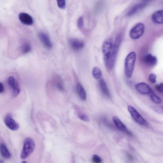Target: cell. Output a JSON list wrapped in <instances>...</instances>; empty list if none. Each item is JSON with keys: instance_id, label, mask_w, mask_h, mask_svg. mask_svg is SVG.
<instances>
[{"instance_id": "cell-1", "label": "cell", "mask_w": 163, "mask_h": 163, "mask_svg": "<svg viewBox=\"0 0 163 163\" xmlns=\"http://www.w3.org/2000/svg\"><path fill=\"white\" fill-rule=\"evenodd\" d=\"M122 39V35L121 34L118 35L116 37L108 61L105 63L106 68L108 70H111L114 66L116 56Z\"/></svg>"}, {"instance_id": "cell-2", "label": "cell", "mask_w": 163, "mask_h": 163, "mask_svg": "<svg viewBox=\"0 0 163 163\" xmlns=\"http://www.w3.org/2000/svg\"><path fill=\"white\" fill-rule=\"evenodd\" d=\"M136 59V54L134 52L130 53L125 59V73L128 78L132 76Z\"/></svg>"}, {"instance_id": "cell-3", "label": "cell", "mask_w": 163, "mask_h": 163, "mask_svg": "<svg viewBox=\"0 0 163 163\" xmlns=\"http://www.w3.org/2000/svg\"><path fill=\"white\" fill-rule=\"evenodd\" d=\"M35 148L34 141L30 138H26L24 142L21 152V158L25 159L33 152Z\"/></svg>"}, {"instance_id": "cell-4", "label": "cell", "mask_w": 163, "mask_h": 163, "mask_svg": "<svg viewBox=\"0 0 163 163\" xmlns=\"http://www.w3.org/2000/svg\"><path fill=\"white\" fill-rule=\"evenodd\" d=\"M128 109L132 118L135 122L142 126H148V124L146 120L133 107L129 105L128 106Z\"/></svg>"}, {"instance_id": "cell-5", "label": "cell", "mask_w": 163, "mask_h": 163, "mask_svg": "<svg viewBox=\"0 0 163 163\" xmlns=\"http://www.w3.org/2000/svg\"><path fill=\"white\" fill-rule=\"evenodd\" d=\"M113 45V39L111 38L106 40L103 44L102 50L105 63L109 58Z\"/></svg>"}, {"instance_id": "cell-6", "label": "cell", "mask_w": 163, "mask_h": 163, "mask_svg": "<svg viewBox=\"0 0 163 163\" xmlns=\"http://www.w3.org/2000/svg\"><path fill=\"white\" fill-rule=\"evenodd\" d=\"M145 27L142 23H139L134 26L130 32L129 35L133 39H137L139 38L143 34Z\"/></svg>"}, {"instance_id": "cell-7", "label": "cell", "mask_w": 163, "mask_h": 163, "mask_svg": "<svg viewBox=\"0 0 163 163\" xmlns=\"http://www.w3.org/2000/svg\"><path fill=\"white\" fill-rule=\"evenodd\" d=\"M7 83L11 91L12 96L14 97L18 96L20 94V88L17 81L13 77L11 76L8 79Z\"/></svg>"}, {"instance_id": "cell-8", "label": "cell", "mask_w": 163, "mask_h": 163, "mask_svg": "<svg viewBox=\"0 0 163 163\" xmlns=\"http://www.w3.org/2000/svg\"><path fill=\"white\" fill-rule=\"evenodd\" d=\"M4 122L7 127L13 131H16L19 128V125L12 117L11 114H8L4 117Z\"/></svg>"}, {"instance_id": "cell-9", "label": "cell", "mask_w": 163, "mask_h": 163, "mask_svg": "<svg viewBox=\"0 0 163 163\" xmlns=\"http://www.w3.org/2000/svg\"><path fill=\"white\" fill-rule=\"evenodd\" d=\"M135 88L139 94L142 95L150 94L154 92L151 87L145 83H140L135 86Z\"/></svg>"}, {"instance_id": "cell-10", "label": "cell", "mask_w": 163, "mask_h": 163, "mask_svg": "<svg viewBox=\"0 0 163 163\" xmlns=\"http://www.w3.org/2000/svg\"><path fill=\"white\" fill-rule=\"evenodd\" d=\"M113 119L116 127L118 129L129 135V136H132L133 134L132 133L129 131L125 124L118 118L116 117V116H114L113 117Z\"/></svg>"}, {"instance_id": "cell-11", "label": "cell", "mask_w": 163, "mask_h": 163, "mask_svg": "<svg viewBox=\"0 0 163 163\" xmlns=\"http://www.w3.org/2000/svg\"><path fill=\"white\" fill-rule=\"evenodd\" d=\"M69 44L74 52H78L81 50L84 46L83 41L77 39H72L69 40Z\"/></svg>"}, {"instance_id": "cell-12", "label": "cell", "mask_w": 163, "mask_h": 163, "mask_svg": "<svg viewBox=\"0 0 163 163\" xmlns=\"http://www.w3.org/2000/svg\"><path fill=\"white\" fill-rule=\"evenodd\" d=\"M21 22L24 25L30 26L33 24L34 21L32 16L26 13H21L18 15Z\"/></svg>"}, {"instance_id": "cell-13", "label": "cell", "mask_w": 163, "mask_h": 163, "mask_svg": "<svg viewBox=\"0 0 163 163\" xmlns=\"http://www.w3.org/2000/svg\"><path fill=\"white\" fill-rule=\"evenodd\" d=\"M39 38L46 48L50 49L52 47V44L48 36L44 32H41L38 34Z\"/></svg>"}, {"instance_id": "cell-14", "label": "cell", "mask_w": 163, "mask_h": 163, "mask_svg": "<svg viewBox=\"0 0 163 163\" xmlns=\"http://www.w3.org/2000/svg\"><path fill=\"white\" fill-rule=\"evenodd\" d=\"M153 21L157 24H163V10L157 11L152 15Z\"/></svg>"}, {"instance_id": "cell-15", "label": "cell", "mask_w": 163, "mask_h": 163, "mask_svg": "<svg viewBox=\"0 0 163 163\" xmlns=\"http://www.w3.org/2000/svg\"><path fill=\"white\" fill-rule=\"evenodd\" d=\"M144 61L148 66H153L156 64L157 60L155 57L150 54H148L144 58Z\"/></svg>"}, {"instance_id": "cell-16", "label": "cell", "mask_w": 163, "mask_h": 163, "mask_svg": "<svg viewBox=\"0 0 163 163\" xmlns=\"http://www.w3.org/2000/svg\"><path fill=\"white\" fill-rule=\"evenodd\" d=\"M77 91L78 94L83 100H86L87 98V96L84 88L81 83H78L77 86Z\"/></svg>"}, {"instance_id": "cell-17", "label": "cell", "mask_w": 163, "mask_h": 163, "mask_svg": "<svg viewBox=\"0 0 163 163\" xmlns=\"http://www.w3.org/2000/svg\"><path fill=\"white\" fill-rule=\"evenodd\" d=\"M99 85L100 89L103 94L106 97H109L110 96V92L105 81L101 79L99 81Z\"/></svg>"}, {"instance_id": "cell-18", "label": "cell", "mask_w": 163, "mask_h": 163, "mask_svg": "<svg viewBox=\"0 0 163 163\" xmlns=\"http://www.w3.org/2000/svg\"><path fill=\"white\" fill-rule=\"evenodd\" d=\"M0 151L1 155L4 158L7 159H10L11 158L10 153L5 144H1L0 146Z\"/></svg>"}, {"instance_id": "cell-19", "label": "cell", "mask_w": 163, "mask_h": 163, "mask_svg": "<svg viewBox=\"0 0 163 163\" xmlns=\"http://www.w3.org/2000/svg\"><path fill=\"white\" fill-rule=\"evenodd\" d=\"M146 4V3H143L138 4L134 6L131 9L127 14V16H131L136 13L139 9H140Z\"/></svg>"}, {"instance_id": "cell-20", "label": "cell", "mask_w": 163, "mask_h": 163, "mask_svg": "<svg viewBox=\"0 0 163 163\" xmlns=\"http://www.w3.org/2000/svg\"><path fill=\"white\" fill-rule=\"evenodd\" d=\"M31 49V46L30 44L25 42L23 43L21 46V52L23 54H26L30 52Z\"/></svg>"}, {"instance_id": "cell-21", "label": "cell", "mask_w": 163, "mask_h": 163, "mask_svg": "<svg viewBox=\"0 0 163 163\" xmlns=\"http://www.w3.org/2000/svg\"><path fill=\"white\" fill-rule=\"evenodd\" d=\"M92 74L93 76L96 79L100 78L102 76V73L101 69L99 67H95L93 69Z\"/></svg>"}, {"instance_id": "cell-22", "label": "cell", "mask_w": 163, "mask_h": 163, "mask_svg": "<svg viewBox=\"0 0 163 163\" xmlns=\"http://www.w3.org/2000/svg\"><path fill=\"white\" fill-rule=\"evenodd\" d=\"M151 99L154 103L160 104L161 103L162 100L160 97L155 94L154 92L150 94Z\"/></svg>"}, {"instance_id": "cell-23", "label": "cell", "mask_w": 163, "mask_h": 163, "mask_svg": "<svg viewBox=\"0 0 163 163\" xmlns=\"http://www.w3.org/2000/svg\"><path fill=\"white\" fill-rule=\"evenodd\" d=\"M79 119L81 120L84 121V122H88L90 120V119L88 116L84 114H80L78 115Z\"/></svg>"}, {"instance_id": "cell-24", "label": "cell", "mask_w": 163, "mask_h": 163, "mask_svg": "<svg viewBox=\"0 0 163 163\" xmlns=\"http://www.w3.org/2000/svg\"><path fill=\"white\" fill-rule=\"evenodd\" d=\"M92 160L94 163H102V162L101 158L99 156L96 155L93 156Z\"/></svg>"}, {"instance_id": "cell-25", "label": "cell", "mask_w": 163, "mask_h": 163, "mask_svg": "<svg viewBox=\"0 0 163 163\" xmlns=\"http://www.w3.org/2000/svg\"><path fill=\"white\" fill-rule=\"evenodd\" d=\"M57 4L58 7L61 9H64L66 7V1L64 0L63 1H58Z\"/></svg>"}, {"instance_id": "cell-26", "label": "cell", "mask_w": 163, "mask_h": 163, "mask_svg": "<svg viewBox=\"0 0 163 163\" xmlns=\"http://www.w3.org/2000/svg\"><path fill=\"white\" fill-rule=\"evenodd\" d=\"M157 76L154 74L151 73L149 76V80L152 83H155L156 82Z\"/></svg>"}, {"instance_id": "cell-27", "label": "cell", "mask_w": 163, "mask_h": 163, "mask_svg": "<svg viewBox=\"0 0 163 163\" xmlns=\"http://www.w3.org/2000/svg\"><path fill=\"white\" fill-rule=\"evenodd\" d=\"M83 17L79 18L77 21V26L79 29H81L83 26Z\"/></svg>"}, {"instance_id": "cell-28", "label": "cell", "mask_w": 163, "mask_h": 163, "mask_svg": "<svg viewBox=\"0 0 163 163\" xmlns=\"http://www.w3.org/2000/svg\"><path fill=\"white\" fill-rule=\"evenodd\" d=\"M156 88L158 91L163 92V83H161L159 85H156Z\"/></svg>"}, {"instance_id": "cell-29", "label": "cell", "mask_w": 163, "mask_h": 163, "mask_svg": "<svg viewBox=\"0 0 163 163\" xmlns=\"http://www.w3.org/2000/svg\"><path fill=\"white\" fill-rule=\"evenodd\" d=\"M4 91V87L2 83H0V93L2 94Z\"/></svg>"}, {"instance_id": "cell-30", "label": "cell", "mask_w": 163, "mask_h": 163, "mask_svg": "<svg viewBox=\"0 0 163 163\" xmlns=\"http://www.w3.org/2000/svg\"><path fill=\"white\" fill-rule=\"evenodd\" d=\"M127 155L128 156V159L130 161H132L133 160V157L129 153H127Z\"/></svg>"}, {"instance_id": "cell-31", "label": "cell", "mask_w": 163, "mask_h": 163, "mask_svg": "<svg viewBox=\"0 0 163 163\" xmlns=\"http://www.w3.org/2000/svg\"><path fill=\"white\" fill-rule=\"evenodd\" d=\"M21 163H27V162L26 161H24L22 162Z\"/></svg>"}]
</instances>
